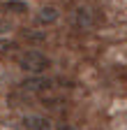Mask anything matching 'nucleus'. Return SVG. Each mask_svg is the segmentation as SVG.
<instances>
[{"label":"nucleus","mask_w":127,"mask_h":130,"mask_svg":"<svg viewBox=\"0 0 127 130\" xmlns=\"http://www.w3.org/2000/svg\"><path fill=\"white\" fill-rule=\"evenodd\" d=\"M49 65H51V60L39 51H26L19 56V68L30 72V74H44L49 70Z\"/></svg>","instance_id":"nucleus-1"},{"label":"nucleus","mask_w":127,"mask_h":130,"mask_svg":"<svg viewBox=\"0 0 127 130\" xmlns=\"http://www.w3.org/2000/svg\"><path fill=\"white\" fill-rule=\"evenodd\" d=\"M19 86H21L23 93H42V91H46V88L51 86V79H44L42 74H35V77L21 81Z\"/></svg>","instance_id":"nucleus-2"},{"label":"nucleus","mask_w":127,"mask_h":130,"mask_svg":"<svg viewBox=\"0 0 127 130\" xmlns=\"http://www.w3.org/2000/svg\"><path fill=\"white\" fill-rule=\"evenodd\" d=\"M21 128L23 130H51V123L44 116H26L21 121Z\"/></svg>","instance_id":"nucleus-3"},{"label":"nucleus","mask_w":127,"mask_h":130,"mask_svg":"<svg viewBox=\"0 0 127 130\" xmlns=\"http://www.w3.org/2000/svg\"><path fill=\"white\" fill-rule=\"evenodd\" d=\"M56 21H58V9L56 7H44V9H39V14H37V23L39 26H51Z\"/></svg>","instance_id":"nucleus-4"},{"label":"nucleus","mask_w":127,"mask_h":130,"mask_svg":"<svg viewBox=\"0 0 127 130\" xmlns=\"http://www.w3.org/2000/svg\"><path fill=\"white\" fill-rule=\"evenodd\" d=\"M3 9L9 12V14H26L28 5L23 3V0H7V3H3Z\"/></svg>","instance_id":"nucleus-5"},{"label":"nucleus","mask_w":127,"mask_h":130,"mask_svg":"<svg viewBox=\"0 0 127 130\" xmlns=\"http://www.w3.org/2000/svg\"><path fill=\"white\" fill-rule=\"evenodd\" d=\"M14 49H16V42L12 40H0V54H14Z\"/></svg>","instance_id":"nucleus-6"},{"label":"nucleus","mask_w":127,"mask_h":130,"mask_svg":"<svg viewBox=\"0 0 127 130\" xmlns=\"http://www.w3.org/2000/svg\"><path fill=\"white\" fill-rule=\"evenodd\" d=\"M9 30V23L5 21V19H0V35H3V32H7Z\"/></svg>","instance_id":"nucleus-7"}]
</instances>
